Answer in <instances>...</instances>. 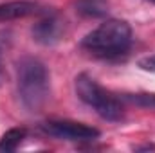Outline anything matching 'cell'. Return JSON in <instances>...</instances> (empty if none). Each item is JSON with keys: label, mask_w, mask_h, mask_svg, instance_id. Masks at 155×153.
Masks as SVG:
<instances>
[{"label": "cell", "mask_w": 155, "mask_h": 153, "mask_svg": "<svg viewBox=\"0 0 155 153\" xmlns=\"http://www.w3.org/2000/svg\"><path fill=\"white\" fill-rule=\"evenodd\" d=\"M61 31H63L61 22H60L54 15L47 13V15H43V18L40 20L38 24L33 27V36H35V40H36L38 43L52 45V43H56V41L60 40Z\"/></svg>", "instance_id": "cell-6"}, {"label": "cell", "mask_w": 155, "mask_h": 153, "mask_svg": "<svg viewBox=\"0 0 155 153\" xmlns=\"http://www.w3.org/2000/svg\"><path fill=\"white\" fill-rule=\"evenodd\" d=\"M76 94L78 97L90 108H94V112L103 117L105 121H121L124 115V108L121 105V101L108 90H105L96 79L88 74H79L76 77Z\"/></svg>", "instance_id": "cell-3"}, {"label": "cell", "mask_w": 155, "mask_h": 153, "mask_svg": "<svg viewBox=\"0 0 155 153\" xmlns=\"http://www.w3.org/2000/svg\"><path fill=\"white\" fill-rule=\"evenodd\" d=\"M16 92L29 112H40L51 96V77L43 61L24 56L16 65Z\"/></svg>", "instance_id": "cell-1"}, {"label": "cell", "mask_w": 155, "mask_h": 153, "mask_svg": "<svg viewBox=\"0 0 155 153\" xmlns=\"http://www.w3.org/2000/svg\"><path fill=\"white\" fill-rule=\"evenodd\" d=\"M124 99L143 108H155V94H128Z\"/></svg>", "instance_id": "cell-9"}, {"label": "cell", "mask_w": 155, "mask_h": 153, "mask_svg": "<svg viewBox=\"0 0 155 153\" xmlns=\"http://www.w3.org/2000/svg\"><path fill=\"white\" fill-rule=\"evenodd\" d=\"M137 65H139V69H143V70H146V72H155V54L141 58V60L137 61Z\"/></svg>", "instance_id": "cell-10"}, {"label": "cell", "mask_w": 155, "mask_h": 153, "mask_svg": "<svg viewBox=\"0 0 155 153\" xmlns=\"http://www.w3.org/2000/svg\"><path fill=\"white\" fill-rule=\"evenodd\" d=\"M81 49L101 60H114L128 52L132 27L124 20H107L81 40Z\"/></svg>", "instance_id": "cell-2"}, {"label": "cell", "mask_w": 155, "mask_h": 153, "mask_svg": "<svg viewBox=\"0 0 155 153\" xmlns=\"http://www.w3.org/2000/svg\"><path fill=\"white\" fill-rule=\"evenodd\" d=\"M47 13H51V7L33 0H13L0 4V22L20 20L27 16H43Z\"/></svg>", "instance_id": "cell-5"}, {"label": "cell", "mask_w": 155, "mask_h": 153, "mask_svg": "<svg viewBox=\"0 0 155 153\" xmlns=\"http://www.w3.org/2000/svg\"><path fill=\"white\" fill-rule=\"evenodd\" d=\"M4 81V60H2V45H0V85Z\"/></svg>", "instance_id": "cell-11"}, {"label": "cell", "mask_w": 155, "mask_h": 153, "mask_svg": "<svg viewBox=\"0 0 155 153\" xmlns=\"http://www.w3.org/2000/svg\"><path fill=\"white\" fill-rule=\"evenodd\" d=\"M41 130L56 139L61 141H94L99 137V130L88 124L67 121V119H54L41 124Z\"/></svg>", "instance_id": "cell-4"}, {"label": "cell", "mask_w": 155, "mask_h": 153, "mask_svg": "<svg viewBox=\"0 0 155 153\" xmlns=\"http://www.w3.org/2000/svg\"><path fill=\"white\" fill-rule=\"evenodd\" d=\"M148 2H153V4H155V0H148Z\"/></svg>", "instance_id": "cell-12"}, {"label": "cell", "mask_w": 155, "mask_h": 153, "mask_svg": "<svg viewBox=\"0 0 155 153\" xmlns=\"http://www.w3.org/2000/svg\"><path fill=\"white\" fill-rule=\"evenodd\" d=\"M76 13L87 18L105 16L108 13V0H78Z\"/></svg>", "instance_id": "cell-7"}, {"label": "cell", "mask_w": 155, "mask_h": 153, "mask_svg": "<svg viewBox=\"0 0 155 153\" xmlns=\"http://www.w3.org/2000/svg\"><path fill=\"white\" fill-rule=\"evenodd\" d=\"M25 139V130L24 128H11L7 130L2 139H0V153H9V151H15L22 141Z\"/></svg>", "instance_id": "cell-8"}]
</instances>
